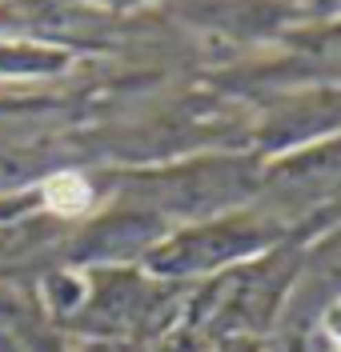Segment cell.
<instances>
[{"mask_svg": "<svg viewBox=\"0 0 341 352\" xmlns=\"http://www.w3.org/2000/svg\"><path fill=\"white\" fill-rule=\"evenodd\" d=\"M45 197H48V204H52L56 212L72 217V212H85V208H89V184H85L76 173H61V176H52V180L45 184Z\"/></svg>", "mask_w": 341, "mask_h": 352, "instance_id": "6da1fadb", "label": "cell"}]
</instances>
